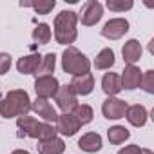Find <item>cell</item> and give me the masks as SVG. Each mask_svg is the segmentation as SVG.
I'll list each match as a JSON object with an SVG mask.
<instances>
[{
    "label": "cell",
    "instance_id": "cell-30",
    "mask_svg": "<svg viewBox=\"0 0 154 154\" xmlns=\"http://www.w3.org/2000/svg\"><path fill=\"white\" fill-rule=\"evenodd\" d=\"M11 154H31L29 150H26V149H17V150H13Z\"/></svg>",
    "mask_w": 154,
    "mask_h": 154
},
{
    "label": "cell",
    "instance_id": "cell-5",
    "mask_svg": "<svg viewBox=\"0 0 154 154\" xmlns=\"http://www.w3.org/2000/svg\"><path fill=\"white\" fill-rule=\"evenodd\" d=\"M54 102L63 114H71L74 111V107L78 105V96L74 94L72 87L67 84V85H60V89L54 96Z\"/></svg>",
    "mask_w": 154,
    "mask_h": 154
},
{
    "label": "cell",
    "instance_id": "cell-9",
    "mask_svg": "<svg viewBox=\"0 0 154 154\" xmlns=\"http://www.w3.org/2000/svg\"><path fill=\"white\" fill-rule=\"evenodd\" d=\"M129 27H131V24L127 18H111L102 29V36L109 38V40H120L129 31Z\"/></svg>",
    "mask_w": 154,
    "mask_h": 154
},
{
    "label": "cell",
    "instance_id": "cell-1",
    "mask_svg": "<svg viewBox=\"0 0 154 154\" xmlns=\"http://www.w3.org/2000/svg\"><path fill=\"white\" fill-rule=\"evenodd\" d=\"M31 111V98L24 89H13L6 93V96L0 100V116L2 118H18L26 116Z\"/></svg>",
    "mask_w": 154,
    "mask_h": 154
},
{
    "label": "cell",
    "instance_id": "cell-3",
    "mask_svg": "<svg viewBox=\"0 0 154 154\" xmlns=\"http://www.w3.org/2000/svg\"><path fill=\"white\" fill-rule=\"evenodd\" d=\"M17 127L20 129L18 136H27V138H35L38 141L42 140H51L54 138L56 127H53V123H45V122H38L36 118L26 114V116H18L17 118Z\"/></svg>",
    "mask_w": 154,
    "mask_h": 154
},
{
    "label": "cell",
    "instance_id": "cell-24",
    "mask_svg": "<svg viewBox=\"0 0 154 154\" xmlns=\"http://www.w3.org/2000/svg\"><path fill=\"white\" fill-rule=\"evenodd\" d=\"M51 38H53V31H51V27L47 26V24H38L35 29H33V40L36 42V44H40V45H45V44H49L51 42Z\"/></svg>",
    "mask_w": 154,
    "mask_h": 154
},
{
    "label": "cell",
    "instance_id": "cell-6",
    "mask_svg": "<svg viewBox=\"0 0 154 154\" xmlns=\"http://www.w3.org/2000/svg\"><path fill=\"white\" fill-rule=\"evenodd\" d=\"M103 17V6L98 2V0H89V2H85L82 13L78 15V20L82 22V26H96Z\"/></svg>",
    "mask_w": 154,
    "mask_h": 154
},
{
    "label": "cell",
    "instance_id": "cell-7",
    "mask_svg": "<svg viewBox=\"0 0 154 154\" xmlns=\"http://www.w3.org/2000/svg\"><path fill=\"white\" fill-rule=\"evenodd\" d=\"M58 89H60V84H58V80L54 78V76H40V78L35 80L36 98H44V100L54 98Z\"/></svg>",
    "mask_w": 154,
    "mask_h": 154
},
{
    "label": "cell",
    "instance_id": "cell-21",
    "mask_svg": "<svg viewBox=\"0 0 154 154\" xmlns=\"http://www.w3.org/2000/svg\"><path fill=\"white\" fill-rule=\"evenodd\" d=\"M54 67H56V54L54 53H47L45 56H42V62L36 69V78H40V76H53L54 72Z\"/></svg>",
    "mask_w": 154,
    "mask_h": 154
},
{
    "label": "cell",
    "instance_id": "cell-11",
    "mask_svg": "<svg viewBox=\"0 0 154 154\" xmlns=\"http://www.w3.org/2000/svg\"><path fill=\"white\" fill-rule=\"evenodd\" d=\"M74 91L76 96H87L93 93L94 89V76L93 72H85V74H80V76H72V80L69 84Z\"/></svg>",
    "mask_w": 154,
    "mask_h": 154
},
{
    "label": "cell",
    "instance_id": "cell-18",
    "mask_svg": "<svg viewBox=\"0 0 154 154\" xmlns=\"http://www.w3.org/2000/svg\"><path fill=\"white\" fill-rule=\"evenodd\" d=\"M102 89L107 94V98L116 96L122 91V80H120V74L116 72H105L103 78H102Z\"/></svg>",
    "mask_w": 154,
    "mask_h": 154
},
{
    "label": "cell",
    "instance_id": "cell-15",
    "mask_svg": "<svg viewBox=\"0 0 154 154\" xmlns=\"http://www.w3.org/2000/svg\"><path fill=\"white\" fill-rule=\"evenodd\" d=\"M78 147L84 150V152H89V154H94L98 150H102L103 147V140L98 132H85L80 140H78Z\"/></svg>",
    "mask_w": 154,
    "mask_h": 154
},
{
    "label": "cell",
    "instance_id": "cell-22",
    "mask_svg": "<svg viewBox=\"0 0 154 154\" xmlns=\"http://www.w3.org/2000/svg\"><path fill=\"white\" fill-rule=\"evenodd\" d=\"M71 114L74 116V120L78 122L80 125H87V123H91V122H93V116H94L93 107L87 105V103H78Z\"/></svg>",
    "mask_w": 154,
    "mask_h": 154
},
{
    "label": "cell",
    "instance_id": "cell-17",
    "mask_svg": "<svg viewBox=\"0 0 154 154\" xmlns=\"http://www.w3.org/2000/svg\"><path fill=\"white\" fill-rule=\"evenodd\" d=\"M38 154H63L65 150V141L58 136L51 138V140H42L36 145Z\"/></svg>",
    "mask_w": 154,
    "mask_h": 154
},
{
    "label": "cell",
    "instance_id": "cell-26",
    "mask_svg": "<svg viewBox=\"0 0 154 154\" xmlns=\"http://www.w3.org/2000/svg\"><path fill=\"white\" fill-rule=\"evenodd\" d=\"M105 6H107V9H111L114 13H125V11L132 9L134 2L132 0H107Z\"/></svg>",
    "mask_w": 154,
    "mask_h": 154
},
{
    "label": "cell",
    "instance_id": "cell-25",
    "mask_svg": "<svg viewBox=\"0 0 154 154\" xmlns=\"http://www.w3.org/2000/svg\"><path fill=\"white\" fill-rule=\"evenodd\" d=\"M20 6L22 8H33L38 15H49L54 9L56 2L54 0H38V2H20Z\"/></svg>",
    "mask_w": 154,
    "mask_h": 154
},
{
    "label": "cell",
    "instance_id": "cell-28",
    "mask_svg": "<svg viewBox=\"0 0 154 154\" xmlns=\"http://www.w3.org/2000/svg\"><path fill=\"white\" fill-rule=\"evenodd\" d=\"M11 69V54L0 53V74H6Z\"/></svg>",
    "mask_w": 154,
    "mask_h": 154
},
{
    "label": "cell",
    "instance_id": "cell-27",
    "mask_svg": "<svg viewBox=\"0 0 154 154\" xmlns=\"http://www.w3.org/2000/svg\"><path fill=\"white\" fill-rule=\"evenodd\" d=\"M141 89L149 94H154V71L149 69L145 72H141V82H140Z\"/></svg>",
    "mask_w": 154,
    "mask_h": 154
},
{
    "label": "cell",
    "instance_id": "cell-2",
    "mask_svg": "<svg viewBox=\"0 0 154 154\" xmlns=\"http://www.w3.org/2000/svg\"><path fill=\"white\" fill-rule=\"evenodd\" d=\"M76 24H78V15H76L74 11H60L54 17V22H53L56 44L69 47L76 40V36H78Z\"/></svg>",
    "mask_w": 154,
    "mask_h": 154
},
{
    "label": "cell",
    "instance_id": "cell-8",
    "mask_svg": "<svg viewBox=\"0 0 154 154\" xmlns=\"http://www.w3.org/2000/svg\"><path fill=\"white\" fill-rule=\"evenodd\" d=\"M127 107L129 105H127L125 100H120L116 96H111V98H107L102 103V114L107 120H122V118H125Z\"/></svg>",
    "mask_w": 154,
    "mask_h": 154
},
{
    "label": "cell",
    "instance_id": "cell-20",
    "mask_svg": "<svg viewBox=\"0 0 154 154\" xmlns=\"http://www.w3.org/2000/svg\"><path fill=\"white\" fill-rule=\"evenodd\" d=\"M114 62H116L114 51H112L111 47H105V49H102V51L96 54V58H94V67H96L98 71H105V69H111V67L114 65Z\"/></svg>",
    "mask_w": 154,
    "mask_h": 154
},
{
    "label": "cell",
    "instance_id": "cell-16",
    "mask_svg": "<svg viewBox=\"0 0 154 154\" xmlns=\"http://www.w3.org/2000/svg\"><path fill=\"white\" fill-rule=\"evenodd\" d=\"M125 118L127 122L132 125V127H143L147 123V118H149V112L143 105L136 103V105H129L127 107V112H125Z\"/></svg>",
    "mask_w": 154,
    "mask_h": 154
},
{
    "label": "cell",
    "instance_id": "cell-19",
    "mask_svg": "<svg viewBox=\"0 0 154 154\" xmlns=\"http://www.w3.org/2000/svg\"><path fill=\"white\" fill-rule=\"evenodd\" d=\"M40 62H42V54H36V53L35 54H27V56L18 58L17 69L22 74H35L36 69H38V65H40Z\"/></svg>",
    "mask_w": 154,
    "mask_h": 154
},
{
    "label": "cell",
    "instance_id": "cell-23",
    "mask_svg": "<svg viewBox=\"0 0 154 154\" xmlns=\"http://www.w3.org/2000/svg\"><path fill=\"white\" fill-rule=\"evenodd\" d=\"M107 138H109V141L112 145H122L131 138V132L123 125H114V127L107 129Z\"/></svg>",
    "mask_w": 154,
    "mask_h": 154
},
{
    "label": "cell",
    "instance_id": "cell-13",
    "mask_svg": "<svg viewBox=\"0 0 154 154\" xmlns=\"http://www.w3.org/2000/svg\"><path fill=\"white\" fill-rule=\"evenodd\" d=\"M80 123L74 120V116L72 114H58V120H56V132H60V134H63V136H67V138H71V136H74L76 132L80 131Z\"/></svg>",
    "mask_w": 154,
    "mask_h": 154
},
{
    "label": "cell",
    "instance_id": "cell-31",
    "mask_svg": "<svg viewBox=\"0 0 154 154\" xmlns=\"http://www.w3.org/2000/svg\"><path fill=\"white\" fill-rule=\"evenodd\" d=\"M141 154H154L150 149H141Z\"/></svg>",
    "mask_w": 154,
    "mask_h": 154
},
{
    "label": "cell",
    "instance_id": "cell-12",
    "mask_svg": "<svg viewBox=\"0 0 154 154\" xmlns=\"http://www.w3.org/2000/svg\"><path fill=\"white\" fill-rule=\"evenodd\" d=\"M122 89H127V91H134L140 87V82H141V71L138 65H125L122 76Z\"/></svg>",
    "mask_w": 154,
    "mask_h": 154
},
{
    "label": "cell",
    "instance_id": "cell-29",
    "mask_svg": "<svg viewBox=\"0 0 154 154\" xmlns=\"http://www.w3.org/2000/svg\"><path fill=\"white\" fill-rule=\"evenodd\" d=\"M118 154H141V149H140V145H127V147L120 149Z\"/></svg>",
    "mask_w": 154,
    "mask_h": 154
},
{
    "label": "cell",
    "instance_id": "cell-4",
    "mask_svg": "<svg viewBox=\"0 0 154 154\" xmlns=\"http://www.w3.org/2000/svg\"><path fill=\"white\" fill-rule=\"evenodd\" d=\"M62 69H63V72H67L71 76H80V74H85L91 71V62L82 51L69 45L62 53Z\"/></svg>",
    "mask_w": 154,
    "mask_h": 154
},
{
    "label": "cell",
    "instance_id": "cell-14",
    "mask_svg": "<svg viewBox=\"0 0 154 154\" xmlns=\"http://www.w3.org/2000/svg\"><path fill=\"white\" fill-rule=\"evenodd\" d=\"M141 53H143V47L138 40H127L125 45L122 47V56H123V62L127 65H136V62H140L141 58Z\"/></svg>",
    "mask_w": 154,
    "mask_h": 154
},
{
    "label": "cell",
    "instance_id": "cell-10",
    "mask_svg": "<svg viewBox=\"0 0 154 154\" xmlns=\"http://www.w3.org/2000/svg\"><path fill=\"white\" fill-rule=\"evenodd\" d=\"M31 111L40 116L45 123H56L58 120V112L56 109L49 103V100H44V98H36L35 102H31Z\"/></svg>",
    "mask_w": 154,
    "mask_h": 154
}]
</instances>
